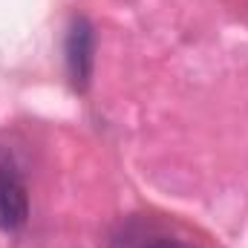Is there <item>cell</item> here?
I'll use <instances>...</instances> for the list:
<instances>
[{
  "label": "cell",
  "instance_id": "cell-1",
  "mask_svg": "<svg viewBox=\"0 0 248 248\" xmlns=\"http://www.w3.org/2000/svg\"><path fill=\"white\" fill-rule=\"evenodd\" d=\"M93 55H95V32L87 17H75L66 32V72L78 93L90 87L93 75Z\"/></svg>",
  "mask_w": 248,
  "mask_h": 248
},
{
  "label": "cell",
  "instance_id": "cell-2",
  "mask_svg": "<svg viewBox=\"0 0 248 248\" xmlns=\"http://www.w3.org/2000/svg\"><path fill=\"white\" fill-rule=\"evenodd\" d=\"M29 219V193L23 179L0 165V231H15Z\"/></svg>",
  "mask_w": 248,
  "mask_h": 248
},
{
  "label": "cell",
  "instance_id": "cell-3",
  "mask_svg": "<svg viewBox=\"0 0 248 248\" xmlns=\"http://www.w3.org/2000/svg\"><path fill=\"white\" fill-rule=\"evenodd\" d=\"M144 248H196V246H187V243H173V240H159V243H150Z\"/></svg>",
  "mask_w": 248,
  "mask_h": 248
}]
</instances>
